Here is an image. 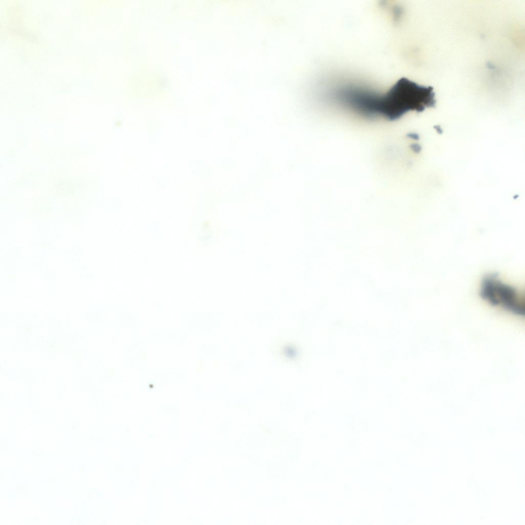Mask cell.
<instances>
[{"label":"cell","mask_w":525,"mask_h":525,"mask_svg":"<svg viewBox=\"0 0 525 525\" xmlns=\"http://www.w3.org/2000/svg\"><path fill=\"white\" fill-rule=\"evenodd\" d=\"M435 104L432 87L421 86L402 77L384 95H368L365 111L368 115H379L393 120L410 111L420 112L427 107H434Z\"/></svg>","instance_id":"1"},{"label":"cell","mask_w":525,"mask_h":525,"mask_svg":"<svg viewBox=\"0 0 525 525\" xmlns=\"http://www.w3.org/2000/svg\"><path fill=\"white\" fill-rule=\"evenodd\" d=\"M479 294L491 306L517 315H524V296L516 287L504 282L496 275H488L482 279Z\"/></svg>","instance_id":"2"}]
</instances>
